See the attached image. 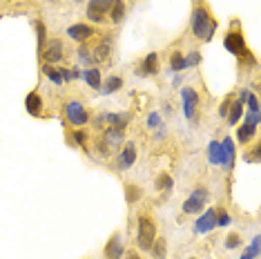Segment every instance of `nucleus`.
Segmentation results:
<instances>
[{
  "label": "nucleus",
  "instance_id": "26",
  "mask_svg": "<svg viewBox=\"0 0 261 259\" xmlns=\"http://www.w3.org/2000/svg\"><path fill=\"white\" fill-rule=\"evenodd\" d=\"M105 123H110V125H114V127H123V130H125L127 123H129V114H127V112H125V114H105Z\"/></svg>",
  "mask_w": 261,
  "mask_h": 259
},
{
  "label": "nucleus",
  "instance_id": "6",
  "mask_svg": "<svg viewBox=\"0 0 261 259\" xmlns=\"http://www.w3.org/2000/svg\"><path fill=\"white\" fill-rule=\"evenodd\" d=\"M207 201H210V190L201 186L197 190H192V194H188L181 210H183V215H201Z\"/></svg>",
  "mask_w": 261,
  "mask_h": 259
},
{
  "label": "nucleus",
  "instance_id": "43",
  "mask_svg": "<svg viewBox=\"0 0 261 259\" xmlns=\"http://www.w3.org/2000/svg\"><path fill=\"white\" fill-rule=\"evenodd\" d=\"M76 3H83V0H76Z\"/></svg>",
  "mask_w": 261,
  "mask_h": 259
},
{
  "label": "nucleus",
  "instance_id": "12",
  "mask_svg": "<svg viewBox=\"0 0 261 259\" xmlns=\"http://www.w3.org/2000/svg\"><path fill=\"white\" fill-rule=\"evenodd\" d=\"M217 228V210L210 208V210H203L201 213V217L197 219V223H194V230H197L199 235H207L212 232Z\"/></svg>",
  "mask_w": 261,
  "mask_h": 259
},
{
  "label": "nucleus",
  "instance_id": "1",
  "mask_svg": "<svg viewBox=\"0 0 261 259\" xmlns=\"http://www.w3.org/2000/svg\"><path fill=\"white\" fill-rule=\"evenodd\" d=\"M190 27H192V34L201 40V43H210L212 36H215V32H217V18L212 16V11L207 7L197 5L192 11V18H190Z\"/></svg>",
  "mask_w": 261,
  "mask_h": 259
},
{
  "label": "nucleus",
  "instance_id": "40",
  "mask_svg": "<svg viewBox=\"0 0 261 259\" xmlns=\"http://www.w3.org/2000/svg\"><path fill=\"white\" fill-rule=\"evenodd\" d=\"M250 252H252V257H259V235H254V239L250 244Z\"/></svg>",
  "mask_w": 261,
  "mask_h": 259
},
{
  "label": "nucleus",
  "instance_id": "10",
  "mask_svg": "<svg viewBox=\"0 0 261 259\" xmlns=\"http://www.w3.org/2000/svg\"><path fill=\"white\" fill-rule=\"evenodd\" d=\"M221 161H219V166H221L223 170H232L234 168V157H237V150H234V141L230 137H223L221 141Z\"/></svg>",
  "mask_w": 261,
  "mask_h": 259
},
{
  "label": "nucleus",
  "instance_id": "23",
  "mask_svg": "<svg viewBox=\"0 0 261 259\" xmlns=\"http://www.w3.org/2000/svg\"><path fill=\"white\" fill-rule=\"evenodd\" d=\"M205 154H207L210 166H219V161H221V143H219V141H210Z\"/></svg>",
  "mask_w": 261,
  "mask_h": 259
},
{
  "label": "nucleus",
  "instance_id": "31",
  "mask_svg": "<svg viewBox=\"0 0 261 259\" xmlns=\"http://www.w3.org/2000/svg\"><path fill=\"white\" fill-rule=\"evenodd\" d=\"M36 36H38V51H43V47L47 43V29L43 20H36Z\"/></svg>",
  "mask_w": 261,
  "mask_h": 259
},
{
  "label": "nucleus",
  "instance_id": "38",
  "mask_svg": "<svg viewBox=\"0 0 261 259\" xmlns=\"http://www.w3.org/2000/svg\"><path fill=\"white\" fill-rule=\"evenodd\" d=\"M105 18H108V16L105 14H98V11H92V9H87V20H92V22H105Z\"/></svg>",
  "mask_w": 261,
  "mask_h": 259
},
{
  "label": "nucleus",
  "instance_id": "44",
  "mask_svg": "<svg viewBox=\"0 0 261 259\" xmlns=\"http://www.w3.org/2000/svg\"><path fill=\"white\" fill-rule=\"evenodd\" d=\"M190 259H197V257H190Z\"/></svg>",
  "mask_w": 261,
  "mask_h": 259
},
{
  "label": "nucleus",
  "instance_id": "39",
  "mask_svg": "<svg viewBox=\"0 0 261 259\" xmlns=\"http://www.w3.org/2000/svg\"><path fill=\"white\" fill-rule=\"evenodd\" d=\"M147 125H150V127H159V125H161V116H159L156 112H152L150 119H147Z\"/></svg>",
  "mask_w": 261,
  "mask_h": 259
},
{
  "label": "nucleus",
  "instance_id": "37",
  "mask_svg": "<svg viewBox=\"0 0 261 259\" xmlns=\"http://www.w3.org/2000/svg\"><path fill=\"white\" fill-rule=\"evenodd\" d=\"M230 221H232L230 213H225V210H217V226H228Z\"/></svg>",
  "mask_w": 261,
  "mask_h": 259
},
{
  "label": "nucleus",
  "instance_id": "16",
  "mask_svg": "<svg viewBox=\"0 0 261 259\" xmlns=\"http://www.w3.org/2000/svg\"><path fill=\"white\" fill-rule=\"evenodd\" d=\"M254 137H257V125H250V123L243 121L239 130H237V141H239L241 145H248Z\"/></svg>",
  "mask_w": 261,
  "mask_h": 259
},
{
  "label": "nucleus",
  "instance_id": "34",
  "mask_svg": "<svg viewBox=\"0 0 261 259\" xmlns=\"http://www.w3.org/2000/svg\"><path fill=\"white\" fill-rule=\"evenodd\" d=\"M259 154H261V145H252L250 152H246L243 154V159H246V163H259Z\"/></svg>",
  "mask_w": 261,
  "mask_h": 259
},
{
  "label": "nucleus",
  "instance_id": "13",
  "mask_svg": "<svg viewBox=\"0 0 261 259\" xmlns=\"http://www.w3.org/2000/svg\"><path fill=\"white\" fill-rule=\"evenodd\" d=\"M136 161V145L132 141H127V143H123V148L118 150V157H116V166L121 170H129L134 166Z\"/></svg>",
  "mask_w": 261,
  "mask_h": 259
},
{
  "label": "nucleus",
  "instance_id": "36",
  "mask_svg": "<svg viewBox=\"0 0 261 259\" xmlns=\"http://www.w3.org/2000/svg\"><path fill=\"white\" fill-rule=\"evenodd\" d=\"M186 58V67H197V65L201 63V54L199 51H190L188 56H183Z\"/></svg>",
  "mask_w": 261,
  "mask_h": 259
},
{
  "label": "nucleus",
  "instance_id": "27",
  "mask_svg": "<svg viewBox=\"0 0 261 259\" xmlns=\"http://www.w3.org/2000/svg\"><path fill=\"white\" fill-rule=\"evenodd\" d=\"M112 5H114V0H90V5H87V9L92 11H98V14H110Z\"/></svg>",
  "mask_w": 261,
  "mask_h": 259
},
{
  "label": "nucleus",
  "instance_id": "19",
  "mask_svg": "<svg viewBox=\"0 0 261 259\" xmlns=\"http://www.w3.org/2000/svg\"><path fill=\"white\" fill-rule=\"evenodd\" d=\"M125 14H127L125 0H114V5H112V9H110V20L114 22V25H121L123 18H125Z\"/></svg>",
  "mask_w": 261,
  "mask_h": 259
},
{
  "label": "nucleus",
  "instance_id": "17",
  "mask_svg": "<svg viewBox=\"0 0 261 259\" xmlns=\"http://www.w3.org/2000/svg\"><path fill=\"white\" fill-rule=\"evenodd\" d=\"M159 67H161V63H159V54H156V51H150V54L143 58V65H141V74L154 76V74L159 72Z\"/></svg>",
  "mask_w": 261,
  "mask_h": 259
},
{
  "label": "nucleus",
  "instance_id": "42",
  "mask_svg": "<svg viewBox=\"0 0 261 259\" xmlns=\"http://www.w3.org/2000/svg\"><path fill=\"white\" fill-rule=\"evenodd\" d=\"M239 259H254V257H252V252H250V248H246V250H243V255H241Z\"/></svg>",
  "mask_w": 261,
  "mask_h": 259
},
{
  "label": "nucleus",
  "instance_id": "20",
  "mask_svg": "<svg viewBox=\"0 0 261 259\" xmlns=\"http://www.w3.org/2000/svg\"><path fill=\"white\" fill-rule=\"evenodd\" d=\"M121 87H123V79H121V76H116V74H112V76H108V79L103 81L100 92H103V96H110V94L118 92Z\"/></svg>",
  "mask_w": 261,
  "mask_h": 259
},
{
  "label": "nucleus",
  "instance_id": "30",
  "mask_svg": "<svg viewBox=\"0 0 261 259\" xmlns=\"http://www.w3.org/2000/svg\"><path fill=\"white\" fill-rule=\"evenodd\" d=\"M170 67L174 69V72L186 69V58H183L181 51H172V54H170Z\"/></svg>",
  "mask_w": 261,
  "mask_h": 259
},
{
  "label": "nucleus",
  "instance_id": "33",
  "mask_svg": "<svg viewBox=\"0 0 261 259\" xmlns=\"http://www.w3.org/2000/svg\"><path fill=\"white\" fill-rule=\"evenodd\" d=\"M241 246V235L239 232H230L228 237H225V248L232 250V248H239Z\"/></svg>",
  "mask_w": 261,
  "mask_h": 259
},
{
  "label": "nucleus",
  "instance_id": "22",
  "mask_svg": "<svg viewBox=\"0 0 261 259\" xmlns=\"http://www.w3.org/2000/svg\"><path fill=\"white\" fill-rule=\"evenodd\" d=\"M152 255L154 259H165L168 257V241H165V237H159L156 235V239H154V244H152Z\"/></svg>",
  "mask_w": 261,
  "mask_h": 259
},
{
  "label": "nucleus",
  "instance_id": "5",
  "mask_svg": "<svg viewBox=\"0 0 261 259\" xmlns=\"http://www.w3.org/2000/svg\"><path fill=\"white\" fill-rule=\"evenodd\" d=\"M63 114H65V121L74 127H83L90 123V112H87V108L81 101H67L63 108Z\"/></svg>",
  "mask_w": 261,
  "mask_h": 259
},
{
  "label": "nucleus",
  "instance_id": "35",
  "mask_svg": "<svg viewBox=\"0 0 261 259\" xmlns=\"http://www.w3.org/2000/svg\"><path fill=\"white\" fill-rule=\"evenodd\" d=\"M232 101H234V94H228V96L223 98V103L219 105V116H221V119H225V114H228V110H230V105H232Z\"/></svg>",
  "mask_w": 261,
  "mask_h": 259
},
{
  "label": "nucleus",
  "instance_id": "4",
  "mask_svg": "<svg viewBox=\"0 0 261 259\" xmlns=\"http://www.w3.org/2000/svg\"><path fill=\"white\" fill-rule=\"evenodd\" d=\"M223 47L230 51V54H234V56L248 54L246 36H243V32H241L239 20H232V27H230L228 32H225V36H223Z\"/></svg>",
  "mask_w": 261,
  "mask_h": 259
},
{
  "label": "nucleus",
  "instance_id": "28",
  "mask_svg": "<svg viewBox=\"0 0 261 259\" xmlns=\"http://www.w3.org/2000/svg\"><path fill=\"white\" fill-rule=\"evenodd\" d=\"M141 197H143V190H141L139 186H134V184H127V186H125V201H127L129 205H134Z\"/></svg>",
  "mask_w": 261,
  "mask_h": 259
},
{
  "label": "nucleus",
  "instance_id": "32",
  "mask_svg": "<svg viewBox=\"0 0 261 259\" xmlns=\"http://www.w3.org/2000/svg\"><path fill=\"white\" fill-rule=\"evenodd\" d=\"M72 139H74V143L79 145V148H87V141H90V137H87L85 130H74Z\"/></svg>",
  "mask_w": 261,
  "mask_h": 259
},
{
  "label": "nucleus",
  "instance_id": "29",
  "mask_svg": "<svg viewBox=\"0 0 261 259\" xmlns=\"http://www.w3.org/2000/svg\"><path fill=\"white\" fill-rule=\"evenodd\" d=\"M40 69H43V74H45L54 85H63V79H61V74H58V69L54 67V65L43 63V67H40Z\"/></svg>",
  "mask_w": 261,
  "mask_h": 259
},
{
  "label": "nucleus",
  "instance_id": "8",
  "mask_svg": "<svg viewBox=\"0 0 261 259\" xmlns=\"http://www.w3.org/2000/svg\"><path fill=\"white\" fill-rule=\"evenodd\" d=\"M181 98H183V112H186V119L194 121L199 114V94L194 87H183L181 90Z\"/></svg>",
  "mask_w": 261,
  "mask_h": 259
},
{
  "label": "nucleus",
  "instance_id": "14",
  "mask_svg": "<svg viewBox=\"0 0 261 259\" xmlns=\"http://www.w3.org/2000/svg\"><path fill=\"white\" fill-rule=\"evenodd\" d=\"M112 54V38H100V43L92 49V61L94 63H108Z\"/></svg>",
  "mask_w": 261,
  "mask_h": 259
},
{
  "label": "nucleus",
  "instance_id": "41",
  "mask_svg": "<svg viewBox=\"0 0 261 259\" xmlns=\"http://www.w3.org/2000/svg\"><path fill=\"white\" fill-rule=\"evenodd\" d=\"M125 259H143V257H141L136 250H127V252H125Z\"/></svg>",
  "mask_w": 261,
  "mask_h": 259
},
{
  "label": "nucleus",
  "instance_id": "21",
  "mask_svg": "<svg viewBox=\"0 0 261 259\" xmlns=\"http://www.w3.org/2000/svg\"><path fill=\"white\" fill-rule=\"evenodd\" d=\"M241 116H243V103L234 98L232 105H230V110H228V114H225V119H228V125H237V123L241 121Z\"/></svg>",
  "mask_w": 261,
  "mask_h": 259
},
{
  "label": "nucleus",
  "instance_id": "9",
  "mask_svg": "<svg viewBox=\"0 0 261 259\" xmlns=\"http://www.w3.org/2000/svg\"><path fill=\"white\" fill-rule=\"evenodd\" d=\"M96 36V29L92 25H87V22H74V25L67 27V38L74 40V43H87V40H92Z\"/></svg>",
  "mask_w": 261,
  "mask_h": 259
},
{
  "label": "nucleus",
  "instance_id": "2",
  "mask_svg": "<svg viewBox=\"0 0 261 259\" xmlns=\"http://www.w3.org/2000/svg\"><path fill=\"white\" fill-rule=\"evenodd\" d=\"M123 143H125V130L123 127H105L100 134H96V139H94V148L100 157H110L118 152L123 148Z\"/></svg>",
  "mask_w": 261,
  "mask_h": 259
},
{
  "label": "nucleus",
  "instance_id": "3",
  "mask_svg": "<svg viewBox=\"0 0 261 259\" xmlns=\"http://www.w3.org/2000/svg\"><path fill=\"white\" fill-rule=\"evenodd\" d=\"M154 239H156V223L147 213L139 215V221H136V246L141 250H150Z\"/></svg>",
  "mask_w": 261,
  "mask_h": 259
},
{
  "label": "nucleus",
  "instance_id": "18",
  "mask_svg": "<svg viewBox=\"0 0 261 259\" xmlns=\"http://www.w3.org/2000/svg\"><path fill=\"white\" fill-rule=\"evenodd\" d=\"M81 79H85V83L90 85L92 90H100V85H103V76H100L98 67H87L85 72L81 74Z\"/></svg>",
  "mask_w": 261,
  "mask_h": 259
},
{
  "label": "nucleus",
  "instance_id": "11",
  "mask_svg": "<svg viewBox=\"0 0 261 259\" xmlns=\"http://www.w3.org/2000/svg\"><path fill=\"white\" fill-rule=\"evenodd\" d=\"M105 259H121L125 257V246H123V235L121 232H114L112 237L108 239V244H105Z\"/></svg>",
  "mask_w": 261,
  "mask_h": 259
},
{
  "label": "nucleus",
  "instance_id": "25",
  "mask_svg": "<svg viewBox=\"0 0 261 259\" xmlns=\"http://www.w3.org/2000/svg\"><path fill=\"white\" fill-rule=\"evenodd\" d=\"M76 56H79V63L83 65V67H92V49H90V47H87V43H81L79 45V51H76Z\"/></svg>",
  "mask_w": 261,
  "mask_h": 259
},
{
  "label": "nucleus",
  "instance_id": "7",
  "mask_svg": "<svg viewBox=\"0 0 261 259\" xmlns=\"http://www.w3.org/2000/svg\"><path fill=\"white\" fill-rule=\"evenodd\" d=\"M65 58V45L61 38H47V43L40 51V61L47 63V65H54V63H61Z\"/></svg>",
  "mask_w": 261,
  "mask_h": 259
},
{
  "label": "nucleus",
  "instance_id": "24",
  "mask_svg": "<svg viewBox=\"0 0 261 259\" xmlns=\"http://www.w3.org/2000/svg\"><path fill=\"white\" fill-rule=\"evenodd\" d=\"M172 176H170V172H159L156 174V179H154V188H156L159 192H168L170 188H172Z\"/></svg>",
  "mask_w": 261,
  "mask_h": 259
},
{
  "label": "nucleus",
  "instance_id": "15",
  "mask_svg": "<svg viewBox=\"0 0 261 259\" xmlns=\"http://www.w3.org/2000/svg\"><path fill=\"white\" fill-rule=\"evenodd\" d=\"M25 110L32 116H43V98L38 92H29L25 98Z\"/></svg>",
  "mask_w": 261,
  "mask_h": 259
}]
</instances>
